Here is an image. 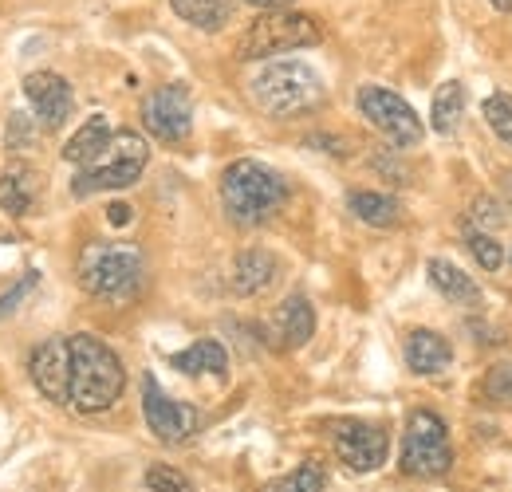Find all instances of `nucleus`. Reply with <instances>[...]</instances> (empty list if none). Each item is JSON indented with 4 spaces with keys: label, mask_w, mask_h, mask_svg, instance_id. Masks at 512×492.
Returning <instances> with one entry per match:
<instances>
[{
    "label": "nucleus",
    "mask_w": 512,
    "mask_h": 492,
    "mask_svg": "<svg viewBox=\"0 0 512 492\" xmlns=\"http://www.w3.org/2000/svg\"><path fill=\"white\" fill-rule=\"evenodd\" d=\"M398 465H402L406 477H418V481H434V477H446L449 473V465H453L449 430L434 410H414L406 418Z\"/></svg>",
    "instance_id": "0eeeda50"
},
{
    "label": "nucleus",
    "mask_w": 512,
    "mask_h": 492,
    "mask_svg": "<svg viewBox=\"0 0 512 492\" xmlns=\"http://www.w3.org/2000/svg\"><path fill=\"white\" fill-rule=\"evenodd\" d=\"M28 374L36 382V390L56 402V406H67L71 398V351H67V339H48L32 351L28 359Z\"/></svg>",
    "instance_id": "f8f14e48"
},
{
    "label": "nucleus",
    "mask_w": 512,
    "mask_h": 492,
    "mask_svg": "<svg viewBox=\"0 0 512 492\" xmlns=\"http://www.w3.org/2000/svg\"><path fill=\"white\" fill-rule=\"evenodd\" d=\"M24 95H28V107L36 115V123L44 130H60L71 115V87H67L64 75L56 71H32L24 79Z\"/></svg>",
    "instance_id": "ddd939ff"
},
{
    "label": "nucleus",
    "mask_w": 512,
    "mask_h": 492,
    "mask_svg": "<svg viewBox=\"0 0 512 492\" xmlns=\"http://www.w3.org/2000/svg\"><path fill=\"white\" fill-rule=\"evenodd\" d=\"M146 162H150V146H146V138H142L138 130H119V134H111L107 150H103L91 166L75 170L71 189H75L79 197H87V193H103V189H127V185H134L138 178H142Z\"/></svg>",
    "instance_id": "423d86ee"
},
{
    "label": "nucleus",
    "mask_w": 512,
    "mask_h": 492,
    "mask_svg": "<svg viewBox=\"0 0 512 492\" xmlns=\"http://www.w3.org/2000/svg\"><path fill=\"white\" fill-rule=\"evenodd\" d=\"M485 123L493 126V134H497L501 142L512 146V95L497 91V95L485 99Z\"/></svg>",
    "instance_id": "a878e982"
},
{
    "label": "nucleus",
    "mask_w": 512,
    "mask_h": 492,
    "mask_svg": "<svg viewBox=\"0 0 512 492\" xmlns=\"http://www.w3.org/2000/svg\"><path fill=\"white\" fill-rule=\"evenodd\" d=\"M331 449L351 473H375V469H383L390 437L383 426H371L359 418H339V422H331Z\"/></svg>",
    "instance_id": "1a4fd4ad"
},
{
    "label": "nucleus",
    "mask_w": 512,
    "mask_h": 492,
    "mask_svg": "<svg viewBox=\"0 0 512 492\" xmlns=\"http://www.w3.org/2000/svg\"><path fill=\"white\" fill-rule=\"evenodd\" d=\"M107 217H111V225H115V229H127L130 217H134V213H130V205H123V201H115V205L107 209Z\"/></svg>",
    "instance_id": "c756f323"
},
{
    "label": "nucleus",
    "mask_w": 512,
    "mask_h": 492,
    "mask_svg": "<svg viewBox=\"0 0 512 492\" xmlns=\"http://www.w3.org/2000/svg\"><path fill=\"white\" fill-rule=\"evenodd\" d=\"M260 492H323V469L316 461H308V465H300V469L268 481Z\"/></svg>",
    "instance_id": "b1692460"
},
{
    "label": "nucleus",
    "mask_w": 512,
    "mask_h": 492,
    "mask_svg": "<svg viewBox=\"0 0 512 492\" xmlns=\"http://www.w3.org/2000/svg\"><path fill=\"white\" fill-rule=\"evenodd\" d=\"M469 225H477V229H501L505 225V209L493 201V197H481L477 205H473V217H469Z\"/></svg>",
    "instance_id": "cd10ccee"
},
{
    "label": "nucleus",
    "mask_w": 512,
    "mask_h": 492,
    "mask_svg": "<svg viewBox=\"0 0 512 492\" xmlns=\"http://www.w3.org/2000/svg\"><path fill=\"white\" fill-rule=\"evenodd\" d=\"M485 398L493 402H512V367H493L485 374Z\"/></svg>",
    "instance_id": "c85d7f7f"
},
{
    "label": "nucleus",
    "mask_w": 512,
    "mask_h": 492,
    "mask_svg": "<svg viewBox=\"0 0 512 492\" xmlns=\"http://www.w3.org/2000/svg\"><path fill=\"white\" fill-rule=\"evenodd\" d=\"M288 189H284V178L256 162V158H241L233 162L225 174H221V205H225V217L241 229H253V225H264L280 205H284Z\"/></svg>",
    "instance_id": "7ed1b4c3"
},
{
    "label": "nucleus",
    "mask_w": 512,
    "mask_h": 492,
    "mask_svg": "<svg viewBox=\"0 0 512 492\" xmlns=\"http://www.w3.org/2000/svg\"><path fill=\"white\" fill-rule=\"evenodd\" d=\"M111 123L103 119V115H95V119H87V123L75 130V138L64 146V158L75 166V170H83V166H91L103 150H107V142H111Z\"/></svg>",
    "instance_id": "f3484780"
},
{
    "label": "nucleus",
    "mask_w": 512,
    "mask_h": 492,
    "mask_svg": "<svg viewBox=\"0 0 512 492\" xmlns=\"http://www.w3.org/2000/svg\"><path fill=\"white\" fill-rule=\"evenodd\" d=\"M142 414H146L150 433L170 441V445H182L186 437L201 430V414L193 410L190 402H174L170 394H162V386L150 374L142 378Z\"/></svg>",
    "instance_id": "9b49d317"
},
{
    "label": "nucleus",
    "mask_w": 512,
    "mask_h": 492,
    "mask_svg": "<svg viewBox=\"0 0 512 492\" xmlns=\"http://www.w3.org/2000/svg\"><path fill=\"white\" fill-rule=\"evenodd\" d=\"M272 335L284 351H296L316 335V308L308 304V296L292 292L280 308L272 311Z\"/></svg>",
    "instance_id": "4468645a"
},
{
    "label": "nucleus",
    "mask_w": 512,
    "mask_h": 492,
    "mask_svg": "<svg viewBox=\"0 0 512 492\" xmlns=\"http://www.w3.org/2000/svg\"><path fill=\"white\" fill-rule=\"evenodd\" d=\"M426 276H430V284L446 296L449 304H477V300H481V288H477L461 268H453L449 260H430Z\"/></svg>",
    "instance_id": "aec40b11"
},
{
    "label": "nucleus",
    "mask_w": 512,
    "mask_h": 492,
    "mask_svg": "<svg viewBox=\"0 0 512 492\" xmlns=\"http://www.w3.org/2000/svg\"><path fill=\"white\" fill-rule=\"evenodd\" d=\"M406 367L414 374H442L453 363V347H449L446 335L430 331V327H418L406 335Z\"/></svg>",
    "instance_id": "2eb2a0df"
},
{
    "label": "nucleus",
    "mask_w": 512,
    "mask_h": 492,
    "mask_svg": "<svg viewBox=\"0 0 512 492\" xmlns=\"http://www.w3.org/2000/svg\"><path fill=\"white\" fill-rule=\"evenodd\" d=\"M461 115H465V83H457V79H449L442 83L438 91H434V107H430V123L438 134H453L457 123H461Z\"/></svg>",
    "instance_id": "4be33fe9"
},
{
    "label": "nucleus",
    "mask_w": 512,
    "mask_h": 492,
    "mask_svg": "<svg viewBox=\"0 0 512 492\" xmlns=\"http://www.w3.org/2000/svg\"><path fill=\"white\" fill-rule=\"evenodd\" d=\"M142 126L150 130V138H158L166 146L186 142L193 126L190 91L182 83H170V87H158L154 95H146V103H142Z\"/></svg>",
    "instance_id": "9d476101"
},
{
    "label": "nucleus",
    "mask_w": 512,
    "mask_h": 492,
    "mask_svg": "<svg viewBox=\"0 0 512 492\" xmlns=\"http://www.w3.org/2000/svg\"><path fill=\"white\" fill-rule=\"evenodd\" d=\"M355 103H359L363 119L375 126L386 142H394V146H418L422 142V123L402 95H394L386 87H359Z\"/></svg>",
    "instance_id": "6e6552de"
},
{
    "label": "nucleus",
    "mask_w": 512,
    "mask_h": 492,
    "mask_svg": "<svg viewBox=\"0 0 512 492\" xmlns=\"http://www.w3.org/2000/svg\"><path fill=\"white\" fill-rule=\"evenodd\" d=\"M323 40V24L308 12L296 8H272L264 16H256L241 40V60H272L284 52H300V48H316Z\"/></svg>",
    "instance_id": "39448f33"
},
{
    "label": "nucleus",
    "mask_w": 512,
    "mask_h": 492,
    "mask_svg": "<svg viewBox=\"0 0 512 492\" xmlns=\"http://www.w3.org/2000/svg\"><path fill=\"white\" fill-rule=\"evenodd\" d=\"M465 245H469V252H473V260L485 268V272H497L501 264H505V248L497 245V237L493 233H485V229H477V225H469L465 221Z\"/></svg>",
    "instance_id": "5701e85b"
},
{
    "label": "nucleus",
    "mask_w": 512,
    "mask_h": 492,
    "mask_svg": "<svg viewBox=\"0 0 512 492\" xmlns=\"http://www.w3.org/2000/svg\"><path fill=\"white\" fill-rule=\"evenodd\" d=\"M245 4H253V8H264V12H272V8H292L296 0H245Z\"/></svg>",
    "instance_id": "7c9ffc66"
},
{
    "label": "nucleus",
    "mask_w": 512,
    "mask_h": 492,
    "mask_svg": "<svg viewBox=\"0 0 512 492\" xmlns=\"http://www.w3.org/2000/svg\"><path fill=\"white\" fill-rule=\"evenodd\" d=\"M0 209L12 213V217H20V213L32 209V189H28V178L20 170H12V174L0 178Z\"/></svg>",
    "instance_id": "393cba45"
},
{
    "label": "nucleus",
    "mask_w": 512,
    "mask_h": 492,
    "mask_svg": "<svg viewBox=\"0 0 512 492\" xmlns=\"http://www.w3.org/2000/svg\"><path fill=\"white\" fill-rule=\"evenodd\" d=\"M280 264L268 248H245L237 260H233V292L237 296H260L264 288H272Z\"/></svg>",
    "instance_id": "dca6fc26"
},
{
    "label": "nucleus",
    "mask_w": 512,
    "mask_h": 492,
    "mask_svg": "<svg viewBox=\"0 0 512 492\" xmlns=\"http://www.w3.org/2000/svg\"><path fill=\"white\" fill-rule=\"evenodd\" d=\"M75 272L87 296L107 304H127L142 292L146 260L134 245H87L79 252Z\"/></svg>",
    "instance_id": "20e7f679"
},
{
    "label": "nucleus",
    "mask_w": 512,
    "mask_h": 492,
    "mask_svg": "<svg viewBox=\"0 0 512 492\" xmlns=\"http://www.w3.org/2000/svg\"><path fill=\"white\" fill-rule=\"evenodd\" d=\"M67 351H71V398H67V406H75L79 414H99V410L115 406L123 386H127V370L119 363V355L95 335L67 339Z\"/></svg>",
    "instance_id": "f257e3e1"
},
{
    "label": "nucleus",
    "mask_w": 512,
    "mask_h": 492,
    "mask_svg": "<svg viewBox=\"0 0 512 492\" xmlns=\"http://www.w3.org/2000/svg\"><path fill=\"white\" fill-rule=\"evenodd\" d=\"M493 8L497 12H512V0H493Z\"/></svg>",
    "instance_id": "2f4dec72"
},
{
    "label": "nucleus",
    "mask_w": 512,
    "mask_h": 492,
    "mask_svg": "<svg viewBox=\"0 0 512 492\" xmlns=\"http://www.w3.org/2000/svg\"><path fill=\"white\" fill-rule=\"evenodd\" d=\"M249 95H253L256 111H264L268 119H296V115H308V111L323 107L327 87L316 75V67L296 60H276L256 71Z\"/></svg>",
    "instance_id": "f03ea898"
},
{
    "label": "nucleus",
    "mask_w": 512,
    "mask_h": 492,
    "mask_svg": "<svg viewBox=\"0 0 512 492\" xmlns=\"http://www.w3.org/2000/svg\"><path fill=\"white\" fill-rule=\"evenodd\" d=\"M170 367L182 374H217L221 378V374H229V355L217 339H197L193 347L170 355Z\"/></svg>",
    "instance_id": "6ab92c4d"
},
{
    "label": "nucleus",
    "mask_w": 512,
    "mask_h": 492,
    "mask_svg": "<svg viewBox=\"0 0 512 492\" xmlns=\"http://www.w3.org/2000/svg\"><path fill=\"white\" fill-rule=\"evenodd\" d=\"M347 205H351V213H355L363 225H371V229H394V225L402 221V205H398L390 193L355 189V193L347 197Z\"/></svg>",
    "instance_id": "a211bd4d"
},
{
    "label": "nucleus",
    "mask_w": 512,
    "mask_h": 492,
    "mask_svg": "<svg viewBox=\"0 0 512 492\" xmlns=\"http://www.w3.org/2000/svg\"><path fill=\"white\" fill-rule=\"evenodd\" d=\"M146 489L150 492H193L190 477L174 465H150L146 469Z\"/></svg>",
    "instance_id": "bb28decb"
},
{
    "label": "nucleus",
    "mask_w": 512,
    "mask_h": 492,
    "mask_svg": "<svg viewBox=\"0 0 512 492\" xmlns=\"http://www.w3.org/2000/svg\"><path fill=\"white\" fill-rule=\"evenodd\" d=\"M170 4H174V12H178L186 24H193V28H201V32H221V28L229 24L237 0H170Z\"/></svg>",
    "instance_id": "412c9836"
}]
</instances>
